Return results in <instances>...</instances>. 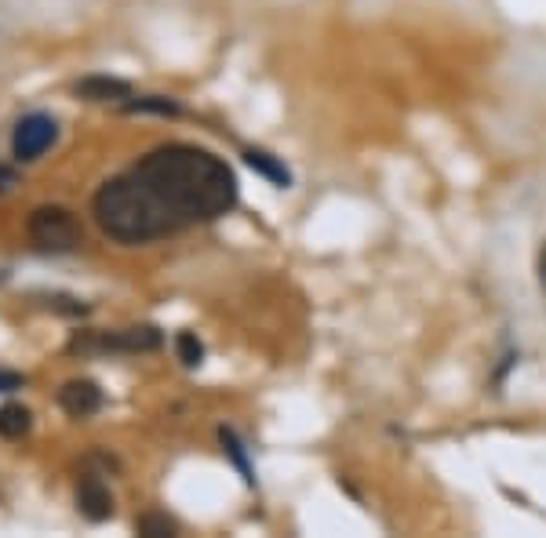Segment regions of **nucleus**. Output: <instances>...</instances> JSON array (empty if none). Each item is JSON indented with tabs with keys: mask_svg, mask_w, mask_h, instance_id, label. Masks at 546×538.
<instances>
[{
	"mask_svg": "<svg viewBox=\"0 0 546 538\" xmlns=\"http://www.w3.org/2000/svg\"><path fill=\"white\" fill-rule=\"evenodd\" d=\"M237 193V175L223 157L172 142L102 182L91 197V215L117 244H153L223 219Z\"/></svg>",
	"mask_w": 546,
	"mask_h": 538,
	"instance_id": "1",
	"label": "nucleus"
},
{
	"mask_svg": "<svg viewBox=\"0 0 546 538\" xmlns=\"http://www.w3.org/2000/svg\"><path fill=\"white\" fill-rule=\"evenodd\" d=\"M26 233H30L33 248L44 251V255H73L84 244L81 219L62 204H44V208L33 211L30 222H26Z\"/></svg>",
	"mask_w": 546,
	"mask_h": 538,
	"instance_id": "2",
	"label": "nucleus"
},
{
	"mask_svg": "<svg viewBox=\"0 0 546 538\" xmlns=\"http://www.w3.org/2000/svg\"><path fill=\"white\" fill-rule=\"evenodd\" d=\"M164 346L161 328L142 324V328H121V331H77L66 342L70 357H99V353H153Z\"/></svg>",
	"mask_w": 546,
	"mask_h": 538,
	"instance_id": "3",
	"label": "nucleus"
},
{
	"mask_svg": "<svg viewBox=\"0 0 546 538\" xmlns=\"http://www.w3.org/2000/svg\"><path fill=\"white\" fill-rule=\"evenodd\" d=\"M55 139H59V124L51 113H26L11 131V157L19 164H33L55 146Z\"/></svg>",
	"mask_w": 546,
	"mask_h": 538,
	"instance_id": "4",
	"label": "nucleus"
},
{
	"mask_svg": "<svg viewBox=\"0 0 546 538\" xmlns=\"http://www.w3.org/2000/svg\"><path fill=\"white\" fill-rule=\"evenodd\" d=\"M106 473H84L77 480V509H81V517L91 520V524H106L113 517V491L106 484Z\"/></svg>",
	"mask_w": 546,
	"mask_h": 538,
	"instance_id": "5",
	"label": "nucleus"
},
{
	"mask_svg": "<svg viewBox=\"0 0 546 538\" xmlns=\"http://www.w3.org/2000/svg\"><path fill=\"white\" fill-rule=\"evenodd\" d=\"M59 408L70 419H91L102 411V389L91 379H73L59 389Z\"/></svg>",
	"mask_w": 546,
	"mask_h": 538,
	"instance_id": "6",
	"label": "nucleus"
},
{
	"mask_svg": "<svg viewBox=\"0 0 546 538\" xmlns=\"http://www.w3.org/2000/svg\"><path fill=\"white\" fill-rule=\"evenodd\" d=\"M73 95L84 102H117L121 106L124 99H132L135 91L128 80L121 77H106V73H95V77H84L73 84Z\"/></svg>",
	"mask_w": 546,
	"mask_h": 538,
	"instance_id": "7",
	"label": "nucleus"
},
{
	"mask_svg": "<svg viewBox=\"0 0 546 538\" xmlns=\"http://www.w3.org/2000/svg\"><path fill=\"white\" fill-rule=\"evenodd\" d=\"M244 164L252 171H259L266 182H273L277 190H292V171L284 168V160H277L266 150H244Z\"/></svg>",
	"mask_w": 546,
	"mask_h": 538,
	"instance_id": "8",
	"label": "nucleus"
},
{
	"mask_svg": "<svg viewBox=\"0 0 546 538\" xmlns=\"http://www.w3.org/2000/svg\"><path fill=\"white\" fill-rule=\"evenodd\" d=\"M124 113H153V117H182V106L168 95H132L121 102Z\"/></svg>",
	"mask_w": 546,
	"mask_h": 538,
	"instance_id": "9",
	"label": "nucleus"
},
{
	"mask_svg": "<svg viewBox=\"0 0 546 538\" xmlns=\"http://www.w3.org/2000/svg\"><path fill=\"white\" fill-rule=\"evenodd\" d=\"M219 444H223V455H226V459H230L233 466H237V473L244 477V484L252 488V484H255V469H252V462H248V451H244L241 437H237L233 429L223 426V429H219Z\"/></svg>",
	"mask_w": 546,
	"mask_h": 538,
	"instance_id": "10",
	"label": "nucleus"
},
{
	"mask_svg": "<svg viewBox=\"0 0 546 538\" xmlns=\"http://www.w3.org/2000/svg\"><path fill=\"white\" fill-rule=\"evenodd\" d=\"M30 429H33L30 408H22V404H4L0 408V437L4 440H22Z\"/></svg>",
	"mask_w": 546,
	"mask_h": 538,
	"instance_id": "11",
	"label": "nucleus"
},
{
	"mask_svg": "<svg viewBox=\"0 0 546 538\" xmlns=\"http://www.w3.org/2000/svg\"><path fill=\"white\" fill-rule=\"evenodd\" d=\"M135 531L142 538H175L179 535V524L168 513H146V517L135 520Z\"/></svg>",
	"mask_w": 546,
	"mask_h": 538,
	"instance_id": "12",
	"label": "nucleus"
},
{
	"mask_svg": "<svg viewBox=\"0 0 546 538\" xmlns=\"http://www.w3.org/2000/svg\"><path fill=\"white\" fill-rule=\"evenodd\" d=\"M175 357L182 360V368H201L204 364V342L193 331H179L175 335Z\"/></svg>",
	"mask_w": 546,
	"mask_h": 538,
	"instance_id": "13",
	"label": "nucleus"
},
{
	"mask_svg": "<svg viewBox=\"0 0 546 538\" xmlns=\"http://www.w3.org/2000/svg\"><path fill=\"white\" fill-rule=\"evenodd\" d=\"M48 306H55L59 313H66V317H84L88 313V306L77 299H66V295H48Z\"/></svg>",
	"mask_w": 546,
	"mask_h": 538,
	"instance_id": "14",
	"label": "nucleus"
},
{
	"mask_svg": "<svg viewBox=\"0 0 546 538\" xmlns=\"http://www.w3.org/2000/svg\"><path fill=\"white\" fill-rule=\"evenodd\" d=\"M26 386V379H22L19 371H4L0 368V393H15V389Z\"/></svg>",
	"mask_w": 546,
	"mask_h": 538,
	"instance_id": "15",
	"label": "nucleus"
},
{
	"mask_svg": "<svg viewBox=\"0 0 546 538\" xmlns=\"http://www.w3.org/2000/svg\"><path fill=\"white\" fill-rule=\"evenodd\" d=\"M15 182H19V175H15V171H11L8 164H0V193H8L11 186H15Z\"/></svg>",
	"mask_w": 546,
	"mask_h": 538,
	"instance_id": "16",
	"label": "nucleus"
},
{
	"mask_svg": "<svg viewBox=\"0 0 546 538\" xmlns=\"http://www.w3.org/2000/svg\"><path fill=\"white\" fill-rule=\"evenodd\" d=\"M539 284H543L546 291V240H543V248H539Z\"/></svg>",
	"mask_w": 546,
	"mask_h": 538,
	"instance_id": "17",
	"label": "nucleus"
}]
</instances>
